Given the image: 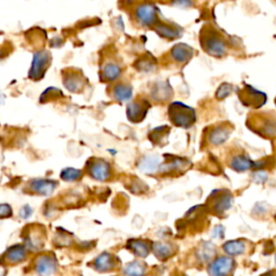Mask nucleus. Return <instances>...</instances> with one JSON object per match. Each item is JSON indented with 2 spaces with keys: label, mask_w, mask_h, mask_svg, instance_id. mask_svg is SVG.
Returning <instances> with one entry per match:
<instances>
[{
  "label": "nucleus",
  "mask_w": 276,
  "mask_h": 276,
  "mask_svg": "<svg viewBox=\"0 0 276 276\" xmlns=\"http://www.w3.org/2000/svg\"><path fill=\"white\" fill-rule=\"evenodd\" d=\"M200 42L207 54L214 57H221L226 54L227 46L224 37L211 25H205L202 28Z\"/></svg>",
  "instance_id": "1"
},
{
  "label": "nucleus",
  "mask_w": 276,
  "mask_h": 276,
  "mask_svg": "<svg viewBox=\"0 0 276 276\" xmlns=\"http://www.w3.org/2000/svg\"><path fill=\"white\" fill-rule=\"evenodd\" d=\"M168 117L176 127L183 129L191 128L196 121L195 110L190 106L179 103V101L169 105Z\"/></svg>",
  "instance_id": "2"
},
{
  "label": "nucleus",
  "mask_w": 276,
  "mask_h": 276,
  "mask_svg": "<svg viewBox=\"0 0 276 276\" xmlns=\"http://www.w3.org/2000/svg\"><path fill=\"white\" fill-rule=\"evenodd\" d=\"M233 201V195L229 190H214L206 201V206L211 212L217 216H224L230 210Z\"/></svg>",
  "instance_id": "3"
},
{
  "label": "nucleus",
  "mask_w": 276,
  "mask_h": 276,
  "mask_svg": "<svg viewBox=\"0 0 276 276\" xmlns=\"http://www.w3.org/2000/svg\"><path fill=\"white\" fill-rule=\"evenodd\" d=\"M248 127L261 136L272 137L276 135V118L272 114H262L248 120Z\"/></svg>",
  "instance_id": "4"
},
{
  "label": "nucleus",
  "mask_w": 276,
  "mask_h": 276,
  "mask_svg": "<svg viewBox=\"0 0 276 276\" xmlns=\"http://www.w3.org/2000/svg\"><path fill=\"white\" fill-rule=\"evenodd\" d=\"M239 97L242 104L251 108L262 107L268 99L265 93L254 89L253 86L248 84H246L239 91Z\"/></svg>",
  "instance_id": "5"
},
{
  "label": "nucleus",
  "mask_w": 276,
  "mask_h": 276,
  "mask_svg": "<svg viewBox=\"0 0 276 276\" xmlns=\"http://www.w3.org/2000/svg\"><path fill=\"white\" fill-rule=\"evenodd\" d=\"M235 261L229 256L217 257L208 263L207 273L210 276H230L233 272Z\"/></svg>",
  "instance_id": "6"
},
{
  "label": "nucleus",
  "mask_w": 276,
  "mask_h": 276,
  "mask_svg": "<svg viewBox=\"0 0 276 276\" xmlns=\"http://www.w3.org/2000/svg\"><path fill=\"white\" fill-rule=\"evenodd\" d=\"M51 63V55L47 51H39L33 54V59L32 63L30 78L33 80H39L45 76Z\"/></svg>",
  "instance_id": "7"
},
{
  "label": "nucleus",
  "mask_w": 276,
  "mask_h": 276,
  "mask_svg": "<svg viewBox=\"0 0 276 276\" xmlns=\"http://www.w3.org/2000/svg\"><path fill=\"white\" fill-rule=\"evenodd\" d=\"M57 262L53 255H41L35 261V271L40 276H52L56 272Z\"/></svg>",
  "instance_id": "8"
},
{
  "label": "nucleus",
  "mask_w": 276,
  "mask_h": 276,
  "mask_svg": "<svg viewBox=\"0 0 276 276\" xmlns=\"http://www.w3.org/2000/svg\"><path fill=\"white\" fill-rule=\"evenodd\" d=\"M136 17L139 23L143 24V25H153L158 20L157 9L150 3L140 4L136 9Z\"/></svg>",
  "instance_id": "9"
},
{
  "label": "nucleus",
  "mask_w": 276,
  "mask_h": 276,
  "mask_svg": "<svg viewBox=\"0 0 276 276\" xmlns=\"http://www.w3.org/2000/svg\"><path fill=\"white\" fill-rule=\"evenodd\" d=\"M231 134V127L227 123L226 124H219L215 127L208 133V142L212 146H219L225 142H227Z\"/></svg>",
  "instance_id": "10"
},
{
  "label": "nucleus",
  "mask_w": 276,
  "mask_h": 276,
  "mask_svg": "<svg viewBox=\"0 0 276 276\" xmlns=\"http://www.w3.org/2000/svg\"><path fill=\"white\" fill-rule=\"evenodd\" d=\"M217 248L211 242H202L195 251V258L201 264L211 263L215 259Z\"/></svg>",
  "instance_id": "11"
},
{
  "label": "nucleus",
  "mask_w": 276,
  "mask_h": 276,
  "mask_svg": "<svg viewBox=\"0 0 276 276\" xmlns=\"http://www.w3.org/2000/svg\"><path fill=\"white\" fill-rule=\"evenodd\" d=\"M117 266V259L110 253H103L98 255L93 261V268L100 273L110 272Z\"/></svg>",
  "instance_id": "12"
},
{
  "label": "nucleus",
  "mask_w": 276,
  "mask_h": 276,
  "mask_svg": "<svg viewBox=\"0 0 276 276\" xmlns=\"http://www.w3.org/2000/svg\"><path fill=\"white\" fill-rule=\"evenodd\" d=\"M150 107V105L147 103L146 100L143 101H135V103H130L128 105V118L132 122H140L143 121L146 117L147 111Z\"/></svg>",
  "instance_id": "13"
},
{
  "label": "nucleus",
  "mask_w": 276,
  "mask_h": 276,
  "mask_svg": "<svg viewBox=\"0 0 276 276\" xmlns=\"http://www.w3.org/2000/svg\"><path fill=\"white\" fill-rule=\"evenodd\" d=\"M3 257L4 260H6L8 263L11 264L21 263L23 261H25L27 258L26 247L20 244L13 245L11 247H9L6 253H4Z\"/></svg>",
  "instance_id": "14"
},
{
  "label": "nucleus",
  "mask_w": 276,
  "mask_h": 276,
  "mask_svg": "<svg viewBox=\"0 0 276 276\" xmlns=\"http://www.w3.org/2000/svg\"><path fill=\"white\" fill-rule=\"evenodd\" d=\"M90 175L96 180L105 181L110 177V166L103 160H97L90 165Z\"/></svg>",
  "instance_id": "15"
},
{
  "label": "nucleus",
  "mask_w": 276,
  "mask_h": 276,
  "mask_svg": "<svg viewBox=\"0 0 276 276\" xmlns=\"http://www.w3.org/2000/svg\"><path fill=\"white\" fill-rule=\"evenodd\" d=\"M151 250L159 260H167L176 253V248L168 242H156L151 245Z\"/></svg>",
  "instance_id": "16"
},
{
  "label": "nucleus",
  "mask_w": 276,
  "mask_h": 276,
  "mask_svg": "<svg viewBox=\"0 0 276 276\" xmlns=\"http://www.w3.org/2000/svg\"><path fill=\"white\" fill-rule=\"evenodd\" d=\"M64 85L67 90L78 93L83 88V76L78 71H68L64 77Z\"/></svg>",
  "instance_id": "17"
},
{
  "label": "nucleus",
  "mask_w": 276,
  "mask_h": 276,
  "mask_svg": "<svg viewBox=\"0 0 276 276\" xmlns=\"http://www.w3.org/2000/svg\"><path fill=\"white\" fill-rule=\"evenodd\" d=\"M127 247L135 256L140 258H146L151 251V244L145 240H130Z\"/></svg>",
  "instance_id": "18"
},
{
  "label": "nucleus",
  "mask_w": 276,
  "mask_h": 276,
  "mask_svg": "<svg viewBox=\"0 0 276 276\" xmlns=\"http://www.w3.org/2000/svg\"><path fill=\"white\" fill-rule=\"evenodd\" d=\"M161 165V158L160 157L146 156L140 160L138 167L145 174H154L159 171Z\"/></svg>",
  "instance_id": "19"
},
{
  "label": "nucleus",
  "mask_w": 276,
  "mask_h": 276,
  "mask_svg": "<svg viewBox=\"0 0 276 276\" xmlns=\"http://www.w3.org/2000/svg\"><path fill=\"white\" fill-rule=\"evenodd\" d=\"M173 59L179 63H186L190 61L193 56V49L186 43H178L174 46L171 51Z\"/></svg>",
  "instance_id": "20"
},
{
  "label": "nucleus",
  "mask_w": 276,
  "mask_h": 276,
  "mask_svg": "<svg viewBox=\"0 0 276 276\" xmlns=\"http://www.w3.org/2000/svg\"><path fill=\"white\" fill-rule=\"evenodd\" d=\"M56 186L57 182L54 180H48V179H35L31 185L32 191L41 195H50L54 191Z\"/></svg>",
  "instance_id": "21"
},
{
  "label": "nucleus",
  "mask_w": 276,
  "mask_h": 276,
  "mask_svg": "<svg viewBox=\"0 0 276 276\" xmlns=\"http://www.w3.org/2000/svg\"><path fill=\"white\" fill-rule=\"evenodd\" d=\"M222 249L229 257H236L244 255L247 250V245L244 241L242 240H234L227 241L222 245Z\"/></svg>",
  "instance_id": "22"
},
{
  "label": "nucleus",
  "mask_w": 276,
  "mask_h": 276,
  "mask_svg": "<svg viewBox=\"0 0 276 276\" xmlns=\"http://www.w3.org/2000/svg\"><path fill=\"white\" fill-rule=\"evenodd\" d=\"M254 163L249 158L246 156H235L232 158L230 162V166L232 169H234L236 172H245L248 171L250 168H254Z\"/></svg>",
  "instance_id": "23"
},
{
  "label": "nucleus",
  "mask_w": 276,
  "mask_h": 276,
  "mask_svg": "<svg viewBox=\"0 0 276 276\" xmlns=\"http://www.w3.org/2000/svg\"><path fill=\"white\" fill-rule=\"evenodd\" d=\"M123 273L125 276H146L147 266L140 261H132L124 266Z\"/></svg>",
  "instance_id": "24"
},
{
  "label": "nucleus",
  "mask_w": 276,
  "mask_h": 276,
  "mask_svg": "<svg viewBox=\"0 0 276 276\" xmlns=\"http://www.w3.org/2000/svg\"><path fill=\"white\" fill-rule=\"evenodd\" d=\"M156 31L159 35L168 38V39H176V38L180 37L181 35L179 28L171 25H165V24H159V25L156 27Z\"/></svg>",
  "instance_id": "25"
},
{
  "label": "nucleus",
  "mask_w": 276,
  "mask_h": 276,
  "mask_svg": "<svg viewBox=\"0 0 276 276\" xmlns=\"http://www.w3.org/2000/svg\"><path fill=\"white\" fill-rule=\"evenodd\" d=\"M121 75V68L117 65L114 64V63H108L106 64L101 71V76L105 80L108 81H114L115 79H118Z\"/></svg>",
  "instance_id": "26"
},
{
  "label": "nucleus",
  "mask_w": 276,
  "mask_h": 276,
  "mask_svg": "<svg viewBox=\"0 0 276 276\" xmlns=\"http://www.w3.org/2000/svg\"><path fill=\"white\" fill-rule=\"evenodd\" d=\"M114 95L115 99H118L120 101H127L132 98L133 90L130 85L119 84L115 85V88L114 90Z\"/></svg>",
  "instance_id": "27"
},
{
  "label": "nucleus",
  "mask_w": 276,
  "mask_h": 276,
  "mask_svg": "<svg viewBox=\"0 0 276 276\" xmlns=\"http://www.w3.org/2000/svg\"><path fill=\"white\" fill-rule=\"evenodd\" d=\"M171 94H172V89L169 88V85L167 83H164V82L159 83L152 92V96L158 100L167 99L168 97H171Z\"/></svg>",
  "instance_id": "28"
},
{
  "label": "nucleus",
  "mask_w": 276,
  "mask_h": 276,
  "mask_svg": "<svg viewBox=\"0 0 276 276\" xmlns=\"http://www.w3.org/2000/svg\"><path fill=\"white\" fill-rule=\"evenodd\" d=\"M26 245L30 249L32 250H38L42 248V245H43V241H42V237L40 234L36 233V232H33V233H30L27 236L26 239Z\"/></svg>",
  "instance_id": "29"
},
{
  "label": "nucleus",
  "mask_w": 276,
  "mask_h": 276,
  "mask_svg": "<svg viewBox=\"0 0 276 276\" xmlns=\"http://www.w3.org/2000/svg\"><path fill=\"white\" fill-rule=\"evenodd\" d=\"M169 133V129L167 127H161L154 129L152 133L150 134V140H152L154 144H163V140L167 137Z\"/></svg>",
  "instance_id": "30"
},
{
  "label": "nucleus",
  "mask_w": 276,
  "mask_h": 276,
  "mask_svg": "<svg viewBox=\"0 0 276 276\" xmlns=\"http://www.w3.org/2000/svg\"><path fill=\"white\" fill-rule=\"evenodd\" d=\"M82 177V172L76 168H66L61 174V178L66 181H76Z\"/></svg>",
  "instance_id": "31"
},
{
  "label": "nucleus",
  "mask_w": 276,
  "mask_h": 276,
  "mask_svg": "<svg viewBox=\"0 0 276 276\" xmlns=\"http://www.w3.org/2000/svg\"><path fill=\"white\" fill-rule=\"evenodd\" d=\"M232 92H233V86L229 83H222L216 92V97L218 99H224L227 97Z\"/></svg>",
  "instance_id": "32"
},
{
  "label": "nucleus",
  "mask_w": 276,
  "mask_h": 276,
  "mask_svg": "<svg viewBox=\"0 0 276 276\" xmlns=\"http://www.w3.org/2000/svg\"><path fill=\"white\" fill-rule=\"evenodd\" d=\"M225 233H226V227L221 225H218L214 227V230H212L211 236H212V239L221 240L225 237Z\"/></svg>",
  "instance_id": "33"
},
{
  "label": "nucleus",
  "mask_w": 276,
  "mask_h": 276,
  "mask_svg": "<svg viewBox=\"0 0 276 276\" xmlns=\"http://www.w3.org/2000/svg\"><path fill=\"white\" fill-rule=\"evenodd\" d=\"M12 208L8 204H0V219L2 218H9L12 216Z\"/></svg>",
  "instance_id": "34"
},
{
  "label": "nucleus",
  "mask_w": 276,
  "mask_h": 276,
  "mask_svg": "<svg viewBox=\"0 0 276 276\" xmlns=\"http://www.w3.org/2000/svg\"><path fill=\"white\" fill-rule=\"evenodd\" d=\"M32 215V207L28 205L22 207V210L20 211V217L23 218V219H28Z\"/></svg>",
  "instance_id": "35"
},
{
  "label": "nucleus",
  "mask_w": 276,
  "mask_h": 276,
  "mask_svg": "<svg viewBox=\"0 0 276 276\" xmlns=\"http://www.w3.org/2000/svg\"><path fill=\"white\" fill-rule=\"evenodd\" d=\"M254 180L256 182H260V183H263L265 182L266 180H268V175L262 171H259V172H257L255 175H254Z\"/></svg>",
  "instance_id": "36"
},
{
  "label": "nucleus",
  "mask_w": 276,
  "mask_h": 276,
  "mask_svg": "<svg viewBox=\"0 0 276 276\" xmlns=\"http://www.w3.org/2000/svg\"><path fill=\"white\" fill-rule=\"evenodd\" d=\"M174 4H179V6H191V2H185V1H181V2H175Z\"/></svg>",
  "instance_id": "37"
},
{
  "label": "nucleus",
  "mask_w": 276,
  "mask_h": 276,
  "mask_svg": "<svg viewBox=\"0 0 276 276\" xmlns=\"http://www.w3.org/2000/svg\"><path fill=\"white\" fill-rule=\"evenodd\" d=\"M262 276H276V273H274V272H272V271H271V272L265 273V274L262 275Z\"/></svg>",
  "instance_id": "38"
},
{
  "label": "nucleus",
  "mask_w": 276,
  "mask_h": 276,
  "mask_svg": "<svg viewBox=\"0 0 276 276\" xmlns=\"http://www.w3.org/2000/svg\"><path fill=\"white\" fill-rule=\"evenodd\" d=\"M3 100H4V98H3V95H2L1 92H0V105H1V104L3 103Z\"/></svg>",
  "instance_id": "39"
},
{
  "label": "nucleus",
  "mask_w": 276,
  "mask_h": 276,
  "mask_svg": "<svg viewBox=\"0 0 276 276\" xmlns=\"http://www.w3.org/2000/svg\"><path fill=\"white\" fill-rule=\"evenodd\" d=\"M275 264H276V254H275Z\"/></svg>",
  "instance_id": "40"
},
{
  "label": "nucleus",
  "mask_w": 276,
  "mask_h": 276,
  "mask_svg": "<svg viewBox=\"0 0 276 276\" xmlns=\"http://www.w3.org/2000/svg\"><path fill=\"white\" fill-rule=\"evenodd\" d=\"M275 104H276V98H275Z\"/></svg>",
  "instance_id": "41"
},
{
  "label": "nucleus",
  "mask_w": 276,
  "mask_h": 276,
  "mask_svg": "<svg viewBox=\"0 0 276 276\" xmlns=\"http://www.w3.org/2000/svg\"><path fill=\"white\" fill-rule=\"evenodd\" d=\"M0 54H1V52H0Z\"/></svg>",
  "instance_id": "42"
}]
</instances>
